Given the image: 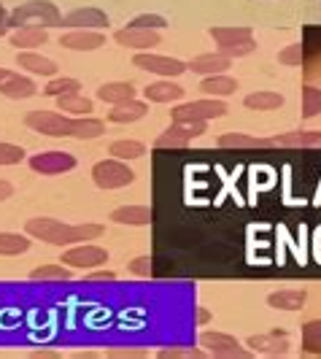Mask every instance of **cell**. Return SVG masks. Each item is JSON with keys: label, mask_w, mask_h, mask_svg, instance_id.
<instances>
[{"label": "cell", "mask_w": 321, "mask_h": 359, "mask_svg": "<svg viewBox=\"0 0 321 359\" xmlns=\"http://www.w3.org/2000/svg\"><path fill=\"white\" fill-rule=\"evenodd\" d=\"M25 233L30 238H38L49 246H60V249H68L76 243H90L95 238L103 235L100 224H65V222H57L49 216H36L25 224Z\"/></svg>", "instance_id": "1"}, {"label": "cell", "mask_w": 321, "mask_h": 359, "mask_svg": "<svg viewBox=\"0 0 321 359\" xmlns=\"http://www.w3.org/2000/svg\"><path fill=\"white\" fill-rule=\"evenodd\" d=\"M11 27H62V11L49 0H27L8 11Z\"/></svg>", "instance_id": "2"}, {"label": "cell", "mask_w": 321, "mask_h": 359, "mask_svg": "<svg viewBox=\"0 0 321 359\" xmlns=\"http://www.w3.org/2000/svg\"><path fill=\"white\" fill-rule=\"evenodd\" d=\"M208 36L214 38L216 49L227 54L230 60L249 57L257 49V38L251 33V27H211Z\"/></svg>", "instance_id": "3"}, {"label": "cell", "mask_w": 321, "mask_h": 359, "mask_svg": "<svg viewBox=\"0 0 321 359\" xmlns=\"http://www.w3.org/2000/svg\"><path fill=\"white\" fill-rule=\"evenodd\" d=\"M25 127L46 138H71L76 116H68L62 111H30L25 114Z\"/></svg>", "instance_id": "4"}, {"label": "cell", "mask_w": 321, "mask_h": 359, "mask_svg": "<svg viewBox=\"0 0 321 359\" xmlns=\"http://www.w3.org/2000/svg\"><path fill=\"white\" fill-rule=\"evenodd\" d=\"M92 181L100 189H125L135 181V173L125 160L111 157V160H100L92 165Z\"/></svg>", "instance_id": "5"}, {"label": "cell", "mask_w": 321, "mask_h": 359, "mask_svg": "<svg viewBox=\"0 0 321 359\" xmlns=\"http://www.w3.org/2000/svg\"><path fill=\"white\" fill-rule=\"evenodd\" d=\"M227 114V106L224 100L219 97H200V100H192V103H181L170 111V122H211V119H219Z\"/></svg>", "instance_id": "6"}, {"label": "cell", "mask_w": 321, "mask_h": 359, "mask_svg": "<svg viewBox=\"0 0 321 359\" xmlns=\"http://www.w3.org/2000/svg\"><path fill=\"white\" fill-rule=\"evenodd\" d=\"M200 348L208 354V357H219V359H246L251 357L249 348H243L238 338H232L227 332H216V330H205L200 332Z\"/></svg>", "instance_id": "7"}, {"label": "cell", "mask_w": 321, "mask_h": 359, "mask_svg": "<svg viewBox=\"0 0 321 359\" xmlns=\"http://www.w3.org/2000/svg\"><path fill=\"white\" fill-rule=\"evenodd\" d=\"M132 65L146 73H154L160 79H176V76L189 71L186 62H181L176 57H168V54H154V52H135Z\"/></svg>", "instance_id": "8"}, {"label": "cell", "mask_w": 321, "mask_h": 359, "mask_svg": "<svg viewBox=\"0 0 321 359\" xmlns=\"http://www.w3.org/2000/svg\"><path fill=\"white\" fill-rule=\"evenodd\" d=\"M108 259V252L103 246H95V243H76L68 246L62 252V265H68L71 270H97L103 268Z\"/></svg>", "instance_id": "9"}, {"label": "cell", "mask_w": 321, "mask_h": 359, "mask_svg": "<svg viewBox=\"0 0 321 359\" xmlns=\"http://www.w3.org/2000/svg\"><path fill=\"white\" fill-rule=\"evenodd\" d=\"M200 135H205V122H170L154 141V149H186Z\"/></svg>", "instance_id": "10"}, {"label": "cell", "mask_w": 321, "mask_h": 359, "mask_svg": "<svg viewBox=\"0 0 321 359\" xmlns=\"http://www.w3.org/2000/svg\"><path fill=\"white\" fill-rule=\"evenodd\" d=\"M27 162H30L33 173H41V176H60V173H68L76 168V157L68 151H38Z\"/></svg>", "instance_id": "11"}, {"label": "cell", "mask_w": 321, "mask_h": 359, "mask_svg": "<svg viewBox=\"0 0 321 359\" xmlns=\"http://www.w3.org/2000/svg\"><path fill=\"white\" fill-rule=\"evenodd\" d=\"M114 41L125 49H132V52H151L154 46H160V30H146V27L127 25V27L114 33Z\"/></svg>", "instance_id": "12"}, {"label": "cell", "mask_w": 321, "mask_h": 359, "mask_svg": "<svg viewBox=\"0 0 321 359\" xmlns=\"http://www.w3.org/2000/svg\"><path fill=\"white\" fill-rule=\"evenodd\" d=\"M62 27L65 30H106L108 14L103 8H95V6L73 8L62 17Z\"/></svg>", "instance_id": "13"}, {"label": "cell", "mask_w": 321, "mask_h": 359, "mask_svg": "<svg viewBox=\"0 0 321 359\" xmlns=\"http://www.w3.org/2000/svg\"><path fill=\"white\" fill-rule=\"evenodd\" d=\"M103 43H106V30H68L60 38V46L71 52H95Z\"/></svg>", "instance_id": "14"}, {"label": "cell", "mask_w": 321, "mask_h": 359, "mask_svg": "<svg viewBox=\"0 0 321 359\" xmlns=\"http://www.w3.org/2000/svg\"><path fill=\"white\" fill-rule=\"evenodd\" d=\"M251 354H265V357H286L289 354V338L284 332H268V335H251L246 341Z\"/></svg>", "instance_id": "15"}, {"label": "cell", "mask_w": 321, "mask_h": 359, "mask_svg": "<svg viewBox=\"0 0 321 359\" xmlns=\"http://www.w3.org/2000/svg\"><path fill=\"white\" fill-rule=\"evenodd\" d=\"M186 68L192 73H200L205 79V76H216V73H227L232 68V60L216 49V52H205L192 57V62H186Z\"/></svg>", "instance_id": "16"}, {"label": "cell", "mask_w": 321, "mask_h": 359, "mask_svg": "<svg viewBox=\"0 0 321 359\" xmlns=\"http://www.w3.org/2000/svg\"><path fill=\"white\" fill-rule=\"evenodd\" d=\"M0 95H6L11 100H25V97L36 95V84H33V79H27L22 73L6 71L0 79Z\"/></svg>", "instance_id": "17"}, {"label": "cell", "mask_w": 321, "mask_h": 359, "mask_svg": "<svg viewBox=\"0 0 321 359\" xmlns=\"http://www.w3.org/2000/svg\"><path fill=\"white\" fill-rule=\"evenodd\" d=\"M149 114V103H143L138 97L125 100V103H116L108 111V122L114 125H132V122H141L143 116Z\"/></svg>", "instance_id": "18"}, {"label": "cell", "mask_w": 321, "mask_h": 359, "mask_svg": "<svg viewBox=\"0 0 321 359\" xmlns=\"http://www.w3.org/2000/svg\"><path fill=\"white\" fill-rule=\"evenodd\" d=\"M8 41L17 52H36L38 46L49 43V33L46 27H14Z\"/></svg>", "instance_id": "19"}, {"label": "cell", "mask_w": 321, "mask_h": 359, "mask_svg": "<svg viewBox=\"0 0 321 359\" xmlns=\"http://www.w3.org/2000/svg\"><path fill=\"white\" fill-rule=\"evenodd\" d=\"M143 97H146V103H179L184 97V87H179L170 79H160V81L143 87Z\"/></svg>", "instance_id": "20"}, {"label": "cell", "mask_w": 321, "mask_h": 359, "mask_svg": "<svg viewBox=\"0 0 321 359\" xmlns=\"http://www.w3.org/2000/svg\"><path fill=\"white\" fill-rule=\"evenodd\" d=\"M305 300H308L305 289H278V292H270L268 294V306L275 308V311H286V313L303 311Z\"/></svg>", "instance_id": "21"}, {"label": "cell", "mask_w": 321, "mask_h": 359, "mask_svg": "<svg viewBox=\"0 0 321 359\" xmlns=\"http://www.w3.org/2000/svg\"><path fill=\"white\" fill-rule=\"evenodd\" d=\"M273 146H281V149H316L321 146V133L319 130H292L284 135H275Z\"/></svg>", "instance_id": "22"}, {"label": "cell", "mask_w": 321, "mask_h": 359, "mask_svg": "<svg viewBox=\"0 0 321 359\" xmlns=\"http://www.w3.org/2000/svg\"><path fill=\"white\" fill-rule=\"evenodd\" d=\"M17 65L22 71L27 73H36V76H57V62L49 60V57H43V54L38 52H19L17 57Z\"/></svg>", "instance_id": "23"}, {"label": "cell", "mask_w": 321, "mask_h": 359, "mask_svg": "<svg viewBox=\"0 0 321 359\" xmlns=\"http://www.w3.org/2000/svg\"><path fill=\"white\" fill-rule=\"evenodd\" d=\"M111 219L116 224H127V227H146L151 224V208L149 205H119Z\"/></svg>", "instance_id": "24"}, {"label": "cell", "mask_w": 321, "mask_h": 359, "mask_svg": "<svg viewBox=\"0 0 321 359\" xmlns=\"http://www.w3.org/2000/svg\"><path fill=\"white\" fill-rule=\"evenodd\" d=\"M200 90L205 97H227V95H235L238 90V81L227 76V73H216V76H205L203 81H200Z\"/></svg>", "instance_id": "25"}, {"label": "cell", "mask_w": 321, "mask_h": 359, "mask_svg": "<svg viewBox=\"0 0 321 359\" xmlns=\"http://www.w3.org/2000/svg\"><path fill=\"white\" fill-rule=\"evenodd\" d=\"M97 97L108 103V106H116V103H125L135 97V87L130 81H108L103 87H97Z\"/></svg>", "instance_id": "26"}, {"label": "cell", "mask_w": 321, "mask_h": 359, "mask_svg": "<svg viewBox=\"0 0 321 359\" xmlns=\"http://www.w3.org/2000/svg\"><path fill=\"white\" fill-rule=\"evenodd\" d=\"M216 144L221 149H270L273 138H254V135H246V133H224Z\"/></svg>", "instance_id": "27"}, {"label": "cell", "mask_w": 321, "mask_h": 359, "mask_svg": "<svg viewBox=\"0 0 321 359\" xmlns=\"http://www.w3.org/2000/svg\"><path fill=\"white\" fill-rule=\"evenodd\" d=\"M57 108H60L62 114H68V116H90L95 106H92V100L87 97V95L73 92V95L57 97Z\"/></svg>", "instance_id": "28"}, {"label": "cell", "mask_w": 321, "mask_h": 359, "mask_svg": "<svg viewBox=\"0 0 321 359\" xmlns=\"http://www.w3.org/2000/svg\"><path fill=\"white\" fill-rule=\"evenodd\" d=\"M300 346L305 354L310 357H321V319H310L303 324L300 330Z\"/></svg>", "instance_id": "29"}, {"label": "cell", "mask_w": 321, "mask_h": 359, "mask_svg": "<svg viewBox=\"0 0 321 359\" xmlns=\"http://www.w3.org/2000/svg\"><path fill=\"white\" fill-rule=\"evenodd\" d=\"M243 106L249 111H275L284 106V95L278 92H251L243 97Z\"/></svg>", "instance_id": "30"}, {"label": "cell", "mask_w": 321, "mask_h": 359, "mask_svg": "<svg viewBox=\"0 0 321 359\" xmlns=\"http://www.w3.org/2000/svg\"><path fill=\"white\" fill-rule=\"evenodd\" d=\"M103 133H106V125L90 114V116H76V127H73L71 138H76V141H95Z\"/></svg>", "instance_id": "31"}, {"label": "cell", "mask_w": 321, "mask_h": 359, "mask_svg": "<svg viewBox=\"0 0 321 359\" xmlns=\"http://www.w3.org/2000/svg\"><path fill=\"white\" fill-rule=\"evenodd\" d=\"M111 157H116V160H141L143 154H146V146L141 141H132V138H119V141H114L111 144Z\"/></svg>", "instance_id": "32"}, {"label": "cell", "mask_w": 321, "mask_h": 359, "mask_svg": "<svg viewBox=\"0 0 321 359\" xmlns=\"http://www.w3.org/2000/svg\"><path fill=\"white\" fill-rule=\"evenodd\" d=\"M73 92H81V81L78 79H71V76H52L43 87V95L46 97H62V95H73Z\"/></svg>", "instance_id": "33"}, {"label": "cell", "mask_w": 321, "mask_h": 359, "mask_svg": "<svg viewBox=\"0 0 321 359\" xmlns=\"http://www.w3.org/2000/svg\"><path fill=\"white\" fill-rule=\"evenodd\" d=\"M30 249V235L19 233H0V257H17Z\"/></svg>", "instance_id": "34"}, {"label": "cell", "mask_w": 321, "mask_h": 359, "mask_svg": "<svg viewBox=\"0 0 321 359\" xmlns=\"http://www.w3.org/2000/svg\"><path fill=\"white\" fill-rule=\"evenodd\" d=\"M303 108H300V116L303 119H313V116H321V90L313 87V84H305L303 92Z\"/></svg>", "instance_id": "35"}, {"label": "cell", "mask_w": 321, "mask_h": 359, "mask_svg": "<svg viewBox=\"0 0 321 359\" xmlns=\"http://www.w3.org/2000/svg\"><path fill=\"white\" fill-rule=\"evenodd\" d=\"M33 281H71L73 270L68 265H41L30 273Z\"/></svg>", "instance_id": "36"}, {"label": "cell", "mask_w": 321, "mask_h": 359, "mask_svg": "<svg viewBox=\"0 0 321 359\" xmlns=\"http://www.w3.org/2000/svg\"><path fill=\"white\" fill-rule=\"evenodd\" d=\"M278 62H281V65H289V68H300L305 62L303 43H289L286 49H281V52H278Z\"/></svg>", "instance_id": "37"}, {"label": "cell", "mask_w": 321, "mask_h": 359, "mask_svg": "<svg viewBox=\"0 0 321 359\" xmlns=\"http://www.w3.org/2000/svg\"><path fill=\"white\" fill-rule=\"evenodd\" d=\"M22 160H25V149H22V146L0 141V168L17 165V162H22Z\"/></svg>", "instance_id": "38"}, {"label": "cell", "mask_w": 321, "mask_h": 359, "mask_svg": "<svg viewBox=\"0 0 321 359\" xmlns=\"http://www.w3.org/2000/svg\"><path fill=\"white\" fill-rule=\"evenodd\" d=\"M130 25H135V27H146V30H165V27H168V19L160 17V14H138Z\"/></svg>", "instance_id": "39"}, {"label": "cell", "mask_w": 321, "mask_h": 359, "mask_svg": "<svg viewBox=\"0 0 321 359\" xmlns=\"http://www.w3.org/2000/svg\"><path fill=\"white\" fill-rule=\"evenodd\" d=\"M160 357L162 359H181V357L192 359V357H208V354H205L203 348H162Z\"/></svg>", "instance_id": "40"}, {"label": "cell", "mask_w": 321, "mask_h": 359, "mask_svg": "<svg viewBox=\"0 0 321 359\" xmlns=\"http://www.w3.org/2000/svg\"><path fill=\"white\" fill-rule=\"evenodd\" d=\"M127 270H130L132 276L149 278V276H151V257H135V259H130Z\"/></svg>", "instance_id": "41"}, {"label": "cell", "mask_w": 321, "mask_h": 359, "mask_svg": "<svg viewBox=\"0 0 321 359\" xmlns=\"http://www.w3.org/2000/svg\"><path fill=\"white\" fill-rule=\"evenodd\" d=\"M87 281H92V284H111V281H116V273H111V270H90Z\"/></svg>", "instance_id": "42"}, {"label": "cell", "mask_w": 321, "mask_h": 359, "mask_svg": "<svg viewBox=\"0 0 321 359\" xmlns=\"http://www.w3.org/2000/svg\"><path fill=\"white\" fill-rule=\"evenodd\" d=\"M8 30H11V19H8V11L0 6V38L6 36Z\"/></svg>", "instance_id": "43"}, {"label": "cell", "mask_w": 321, "mask_h": 359, "mask_svg": "<svg viewBox=\"0 0 321 359\" xmlns=\"http://www.w3.org/2000/svg\"><path fill=\"white\" fill-rule=\"evenodd\" d=\"M11 195H14V187H11L8 181L0 179V203H3V200H8Z\"/></svg>", "instance_id": "44"}, {"label": "cell", "mask_w": 321, "mask_h": 359, "mask_svg": "<svg viewBox=\"0 0 321 359\" xmlns=\"http://www.w3.org/2000/svg\"><path fill=\"white\" fill-rule=\"evenodd\" d=\"M211 322V313L205 308H197V324H208Z\"/></svg>", "instance_id": "45"}, {"label": "cell", "mask_w": 321, "mask_h": 359, "mask_svg": "<svg viewBox=\"0 0 321 359\" xmlns=\"http://www.w3.org/2000/svg\"><path fill=\"white\" fill-rule=\"evenodd\" d=\"M143 351H114V357H141Z\"/></svg>", "instance_id": "46"}, {"label": "cell", "mask_w": 321, "mask_h": 359, "mask_svg": "<svg viewBox=\"0 0 321 359\" xmlns=\"http://www.w3.org/2000/svg\"><path fill=\"white\" fill-rule=\"evenodd\" d=\"M3 73H6V68H0V79H3Z\"/></svg>", "instance_id": "47"}]
</instances>
